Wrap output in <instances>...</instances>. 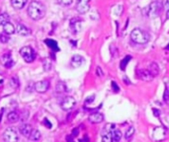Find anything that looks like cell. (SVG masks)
<instances>
[{
  "mask_svg": "<svg viewBox=\"0 0 169 142\" xmlns=\"http://www.w3.org/2000/svg\"><path fill=\"white\" fill-rule=\"evenodd\" d=\"M112 89H113V91H114L115 93H118L120 91L119 86H118V84L115 81H112Z\"/></svg>",
  "mask_w": 169,
  "mask_h": 142,
  "instance_id": "cell-33",
  "label": "cell"
},
{
  "mask_svg": "<svg viewBox=\"0 0 169 142\" xmlns=\"http://www.w3.org/2000/svg\"><path fill=\"white\" fill-rule=\"evenodd\" d=\"M167 136V129L164 126H157L153 129V137L155 141L159 142L166 138Z\"/></svg>",
  "mask_w": 169,
  "mask_h": 142,
  "instance_id": "cell-6",
  "label": "cell"
},
{
  "mask_svg": "<svg viewBox=\"0 0 169 142\" xmlns=\"http://www.w3.org/2000/svg\"><path fill=\"white\" fill-rule=\"evenodd\" d=\"M131 39L134 43L138 44H145L149 42L150 37L148 33H146L142 29H138V28H136L131 33Z\"/></svg>",
  "mask_w": 169,
  "mask_h": 142,
  "instance_id": "cell-2",
  "label": "cell"
},
{
  "mask_svg": "<svg viewBox=\"0 0 169 142\" xmlns=\"http://www.w3.org/2000/svg\"><path fill=\"white\" fill-rule=\"evenodd\" d=\"M89 121L91 123H94V124H97V123H101L103 121H104V116L102 115L101 112H93L91 115L89 116L88 117Z\"/></svg>",
  "mask_w": 169,
  "mask_h": 142,
  "instance_id": "cell-12",
  "label": "cell"
},
{
  "mask_svg": "<svg viewBox=\"0 0 169 142\" xmlns=\"http://www.w3.org/2000/svg\"><path fill=\"white\" fill-rule=\"evenodd\" d=\"M58 3L61 6H69L72 3V0H58Z\"/></svg>",
  "mask_w": 169,
  "mask_h": 142,
  "instance_id": "cell-32",
  "label": "cell"
},
{
  "mask_svg": "<svg viewBox=\"0 0 169 142\" xmlns=\"http://www.w3.org/2000/svg\"><path fill=\"white\" fill-rule=\"evenodd\" d=\"M3 31L4 33L6 34V35H13V34L15 33L16 29H15V26L12 24V23H7L6 25L3 26Z\"/></svg>",
  "mask_w": 169,
  "mask_h": 142,
  "instance_id": "cell-21",
  "label": "cell"
},
{
  "mask_svg": "<svg viewBox=\"0 0 169 142\" xmlns=\"http://www.w3.org/2000/svg\"><path fill=\"white\" fill-rule=\"evenodd\" d=\"M134 134V127H133V126L129 127L128 130L126 131V133H125V138H126L127 140H129V139L133 137Z\"/></svg>",
  "mask_w": 169,
  "mask_h": 142,
  "instance_id": "cell-27",
  "label": "cell"
},
{
  "mask_svg": "<svg viewBox=\"0 0 169 142\" xmlns=\"http://www.w3.org/2000/svg\"><path fill=\"white\" fill-rule=\"evenodd\" d=\"M9 37L8 35H6V34H1L0 35V43H2V44H6L9 42Z\"/></svg>",
  "mask_w": 169,
  "mask_h": 142,
  "instance_id": "cell-31",
  "label": "cell"
},
{
  "mask_svg": "<svg viewBox=\"0 0 169 142\" xmlns=\"http://www.w3.org/2000/svg\"><path fill=\"white\" fill-rule=\"evenodd\" d=\"M3 83H4V78H3V76L0 75V86H2Z\"/></svg>",
  "mask_w": 169,
  "mask_h": 142,
  "instance_id": "cell-41",
  "label": "cell"
},
{
  "mask_svg": "<svg viewBox=\"0 0 169 142\" xmlns=\"http://www.w3.org/2000/svg\"><path fill=\"white\" fill-rule=\"evenodd\" d=\"M131 59H132V56H131V55H127L126 57L121 61L120 67H121L122 70H125V69H126V67H127V65H128V62L131 60Z\"/></svg>",
  "mask_w": 169,
  "mask_h": 142,
  "instance_id": "cell-26",
  "label": "cell"
},
{
  "mask_svg": "<svg viewBox=\"0 0 169 142\" xmlns=\"http://www.w3.org/2000/svg\"><path fill=\"white\" fill-rule=\"evenodd\" d=\"M112 138L114 142H119L120 139L122 138V132L119 129H115L114 131L112 132Z\"/></svg>",
  "mask_w": 169,
  "mask_h": 142,
  "instance_id": "cell-25",
  "label": "cell"
},
{
  "mask_svg": "<svg viewBox=\"0 0 169 142\" xmlns=\"http://www.w3.org/2000/svg\"><path fill=\"white\" fill-rule=\"evenodd\" d=\"M44 124H45V126H46V127H48V128L52 127V123L49 122V121L48 120V118H45V120H44Z\"/></svg>",
  "mask_w": 169,
  "mask_h": 142,
  "instance_id": "cell-36",
  "label": "cell"
},
{
  "mask_svg": "<svg viewBox=\"0 0 169 142\" xmlns=\"http://www.w3.org/2000/svg\"><path fill=\"white\" fill-rule=\"evenodd\" d=\"M26 4H27V0H11V5H12V7L17 10L24 8Z\"/></svg>",
  "mask_w": 169,
  "mask_h": 142,
  "instance_id": "cell-17",
  "label": "cell"
},
{
  "mask_svg": "<svg viewBox=\"0 0 169 142\" xmlns=\"http://www.w3.org/2000/svg\"><path fill=\"white\" fill-rule=\"evenodd\" d=\"M50 67H52V63H50V60L46 58L44 59V69L45 71H49L50 69Z\"/></svg>",
  "mask_w": 169,
  "mask_h": 142,
  "instance_id": "cell-30",
  "label": "cell"
},
{
  "mask_svg": "<svg viewBox=\"0 0 169 142\" xmlns=\"http://www.w3.org/2000/svg\"><path fill=\"white\" fill-rule=\"evenodd\" d=\"M28 15L30 16V18H32L35 21H39L43 19L45 15H46V6L39 1H32L28 7Z\"/></svg>",
  "mask_w": 169,
  "mask_h": 142,
  "instance_id": "cell-1",
  "label": "cell"
},
{
  "mask_svg": "<svg viewBox=\"0 0 169 142\" xmlns=\"http://www.w3.org/2000/svg\"><path fill=\"white\" fill-rule=\"evenodd\" d=\"M18 133L14 128H7L3 132V140L4 142H18Z\"/></svg>",
  "mask_w": 169,
  "mask_h": 142,
  "instance_id": "cell-4",
  "label": "cell"
},
{
  "mask_svg": "<svg viewBox=\"0 0 169 142\" xmlns=\"http://www.w3.org/2000/svg\"><path fill=\"white\" fill-rule=\"evenodd\" d=\"M89 2L90 0H78L77 4H76V10L79 14H85L87 13L90 6H89Z\"/></svg>",
  "mask_w": 169,
  "mask_h": 142,
  "instance_id": "cell-7",
  "label": "cell"
},
{
  "mask_svg": "<svg viewBox=\"0 0 169 142\" xmlns=\"http://www.w3.org/2000/svg\"><path fill=\"white\" fill-rule=\"evenodd\" d=\"M167 48H169V44H168V45H167Z\"/></svg>",
  "mask_w": 169,
  "mask_h": 142,
  "instance_id": "cell-44",
  "label": "cell"
},
{
  "mask_svg": "<svg viewBox=\"0 0 169 142\" xmlns=\"http://www.w3.org/2000/svg\"><path fill=\"white\" fill-rule=\"evenodd\" d=\"M34 88L38 93H46L49 88V80H42L37 82L34 85Z\"/></svg>",
  "mask_w": 169,
  "mask_h": 142,
  "instance_id": "cell-9",
  "label": "cell"
},
{
  "mask_svg": "<svg viewBox=\"0 0 169 142\" xmlns=\"http://www.w3.org/2000/svg\"><path fill=\"white\" fill-rule=\"evenodd\" d=\"M10 22V16L7 13H2L0 14V25L4 26L6 25L7 23Z\"/></svg>",
  "mask_w": 169,
  "mask_h": 142,
  "instance_id": "cell-24",
  "label": "cell"
},
{
  "mask_svg": "<svg viewBox=\"0 0 169 142\" xmlns=\"http://www.w3.org/2000/svg\"><path fill=\"white\" fill-rule=\"evenodd\" d=\"M75 105H76L75 99L73 97H70V96H66V97H64L63 101H61L60 108L63 111H70L75 107Z\"/></svg>",
  "mask_w": 169,
  "mask_h": 142,
  "instance_id": "cell-5",
  "label": "cell"
},
{
  "mask_svg": "<svg viewBox=\"0 0 169 142\" xmlns=\"http://www.w3.org/2000/svg\"><path fill=\"white\" fill-rule=\"evenodd\" d=\"M77 133H78V128L73 129V131H72V136H77Z\"/></svg>",
  "mask_w": 169,
  "mask_h": 142,
  "instance_id": "cell-39",
  "label": "cell"
},
{
  "mask_svg": "<svg viewBox=\"0 0 169 142\" xmlns=\"http://www.w3.org/2000/svg\"><path fill=\"white\" fill-rule=\"evenodd\" d=\"M148 70L149 71L150 74L153 75V78L159 74V67H158V65H157V63H155V62H153V63L149 65Z\"/></svg>",
  "mask_w": 169,
  "mask_h": 142,
  "instance_id": "cell-20",
  "label": "cell"
},
{
  "mask_svg": "<svg viewBox=\"0 0 169 142\" xmlns=\"http://www.w3.org/2000/svg\"><path fill=\"white\" fill-rule=\"evenodd\" d=\"M164 6L167 10H169V0H165V4H164Z\"/></svg>",
  "mask_w": 169,
  "mask_h": 142,
  "instance_id": "cell-40",
  "label": "cell"
},
{
  "mask_svg": "<svg viewBox=\"0 0 169 142\" xmlns=\"http://www.w3.org/2000/svg\"><path fill=\"white\" fill-rule=\"evenodd\" d=\"M102 142H113L112 132H107L102 136Z\"/></svg>",
  "mask_w": 169,
  "mask_h": 142,
  "instance_id": "cell-29",
  "label": "cell"
},
{
  "mask_svg": "<svg viewBox=\"0 0 169 142\" xmlns=\"http://www.w3.org/2000/svg\"><path fill=\"white\" fill-rule=\"evenodd\" d=\"M10 86L12 87L13 89H17L19 87V80L17 77H12L10 79Z\"/></svg>",
  "mask_w": 169,
  "mask_h": 142,
  "instance_id": "cell-28",
  "label": "cell"
},
{
  "mask_svg": "<svg viewBox=\"0 0 169 142\" xmlns=\"http://www.w3.org/2000/svg\"><path fill=\"white\" fill-rule=\"evenodd\" d=\"M137 75L142 79V80L143 81H151L153 79V75L150 74L149 71L148 69H142V70H138V73H137Z\"/></svg>",
  "mask_w": 169,
  "mask_h": 142,
  "instance_id": "cell-14",
  "label": "cell"
},
{
  "mask_svg": "<svg viewBox=\"0 0 169 142\" xmlns=\"http://www.w3.org/2000/svg\"><path fill=\"white\" fill-rule=\"evenodd\" d=\"M19 130H20L21 134L23 135V136H25V137H29V135L31 134L33 128H32V126H30V124L23 123V124H22V126H20Z\"/></svg>",
  "mask_w": 169,
  "mask_h": 142,
  "instance_id": "cell-15",
  "label": "cell"
},
{
  "mask_svg": "<svg viewBox=\"0 0 169 142\" xmlns=\"http://www.w3.org/2000/svg\"><path fill=\"white\" fill-rule=\"evenodd\" d=\"M20 120V116L18 112H10L7 115V121L10 123H15Z\"/></svg>",
  "mask_w": 169,
  "mask_h": 142,
  "instance_id": "cell-19",
  "label": "cell"
},
{
  "mask_svg": "<svg viewBox=\"0 0 169 142\" xmlns=\"http://www.w3.org/2000/svg\"><path fill=\"white\" fill-rule=\"evenodd\" d=\"M166 16H167V18L169 19V10H167V13H166Z\"/></svg>",
  "mask_w": 169,
  "mask_h": 142,
  "instance_id": "cell-43",
  "label": "cell"
},
{
  "mask_svg": "<svg viewBox=\"0 0 169 142\" xmlns=\"http://www.w3.org/2000/svg\"><path fill=\"white\" fill-rule=\"evenodd\" d=\"M16 31H17V33H18L20 36H23V37L29 36L30 34H31V31L28 29L26 26L22 25V24H18V25H17Z\"/></svg>",
  "mask_w": 169,
  "mask_h": 142,
  "instance_id": "cell-16",
  "label": "cell"
},
{
  "mask_svg": "<svg viewBox=\"0 0 169 142\" xmlns=\"http://www.w3.org/2000/svg\"><path fill=\"white\" fill-rule=\"evenodd\" d=\"M45 44H46L49 48H52L54 52H59V44L56 43L54 39H45Z\"/></svg>",
  "mask_w": 169,
  "mask_h": 142,
  "instance_id": "cell-18",
  "label": "cell"
},
{
  "mask_svg": "<svg viewBox=\"0 0 169 142\" xmlns=\"http://www.w3.org/2000/svg\"><path fill=\"white\" fill-rule=\"evenodd\" d=\"M28 138H29L31 141H38L39 139L41 138V132L39 131L38 129H33L31 134L29 135V137H28Z\"/></svg>",
  "mask_w": 169,
  "mask_h": 142,
  "instance_id": "cell-22",
  "label": "cell"
},
{
  "mask_svg": "<svg viewBox=\"0 0 169 142\" xmlns=\"http://www.w3.org/2000/svg\"><path fill=\"white\" fill-rule=\"evenodd\" d=\"M153 115L157 117H160V111L159 110H157V109H153Z\"/></svg>",
  "mask_w": 169,
  "mask_h": 142,
  "instance_id": "cell-37",
  "label": "cell"
},
{
  "mask_svg": "<svg viewBox=\"0 0 169 142\" xmlns=\"http://www.w3.org/2000/svg\"><path fill=\"white\" fill-rule=\"evenodd\" d=\"M169 99V91L168 89L166 88L165 91H164V96H163V100H164V102H167Z\"/></svg>",
  "mask_w": 169,
  "mask_h": 142,
  "instance_id": "cell-35",
  "label": "cell"
},
{
  "mask_svg": "<svg viewBox=\"0 0 169 142\" xmlns=\"http://www.w3.org/2000/svg\"><path fill=\"white\" fill-rule=\"evenodd\" d=\"M97 74L99 76H103V72H102V69H101L100 67H97Z\"/></svg>",
  "mask_w": 169,
  "mask_h": 142,
  "instance_id": "cell-38",
  "label": "cell"
},
{
  "mask_svg": "<svg viewBox=\"0 0 169 142\" xmlns=\"http://www.w3.org/2000/svg\"><path fill=\"white\" fill-rule=\"evenodd\" d=\"M0 62H1V64L6 68H11L14 65V60H13L12 55H11L10 53L2 54L1 57H0Z\"/></svg>",
  "mask_w": 169,
  "mask_h": 142,
  "instance_id": "cell-10",
  "label": "cell"
},
{
  "mask_svg": "<svg viewBox=\"0 0 169 142\" xmlns=\"http://www.w3.org/2000/svg\"><path fill=\"white\" fill-rule=\"evenodd\" d=\"M69 29L74 35L77 33H79L82 29V20L77 19V18L72 19L69 23Z\"/></svg>",
  "mask_w": 169,
  "mask_h": 142,
  "instance_id": "cell-8",
  "label": "cell"
},
{
  "mask_svg": "<svg viewBox=\"0 0 169 142\" xmlns=\"http://www.w3.org/2000/svg\"><path fill=\"white\" fill-rule=\"evenodd\" d=\"M161 9V4L159 1H154L151 3L149 6H148V15L149 17L151 16H156L157 14L159 13V11Z\"/></svg>",
  "mask_w": 169,
  "mask_h": 142,
  "instance_id": "cell-11",
  "label": "cell"
},
{
  "mask_svg": "<svg viewBox=\"0 0 169 142\" xmlns=\"http://www.w3.org/2000/svg\"><path fill=\"white\" fill-rule=\"evenodd\" d=\"M55 91H56L58 93H65L66 91H67L65 83L59 81L58 84H56V86H55Z\"/></svg>",
  "mask_w": 169,
  "mask_h": 142,
  "instance_id": "cell-23",
  "label": "cell"
},
{
  "mask_svg": "<svg viewBox=\"0 0 169 142\" xmlns=\"http://www.w3.org/2000/svg\"><path fill=\"white\" fill-rule=\"evenodd\" d=\"M80 142H88V138H87V137H85V138H84V139L80 140Z\"/></svg>",
  "mask_w": 169,
  "mask_h": 142,
  "instance_id": "cell-42",
  "label": "cell"
},
{
  "mask_svg": "<svg viewBox=\"0 0 169 142\" xmlns=\"http://www.w3.org/2000/svg\"><path fill=\"white\" fill-rule=\"evenodd\" d=\"M20 54L27 63H31L36 58V53L31 47H24L20 49Z\"/></svg>",
  "mask_w": 169,
  "mask_h": 142,
  "instance_id": "cell-3",
  "label": "cell"
},
{
  "mask_svg": "<svg viewBox=\"0 0 169 142\" xmlns=\"http://www.w3.org/2000/svg\"><path fill=\"white\" fill-rule=\"evenodd\" d=\"M94 99H95V95L90 96V97H88V98L85 99V104H91V103H93Z\"/></svg>",
  "mask_w": 169,
  "mask_h": 142,
  "instance_id": "cell-34",
  "label": "cell"
},
{
  "mask_svg": "<svg viewBox=\"0 0 169 142\" xmlns=\"http://www.w3.org/2000/svg\"><path fill=\"white\" fill-rule=\"evenodd\" d=\"M83 62H84V58L82 57V56L75 54V55L72 56V58L70 60V65L73 68H78L83 64Z\"/></svg>",
  "mask_w": 169,
  "mask_h": 142,
  "instance_id": "cell-13",
  "label": "cell"
}]
</instances>
